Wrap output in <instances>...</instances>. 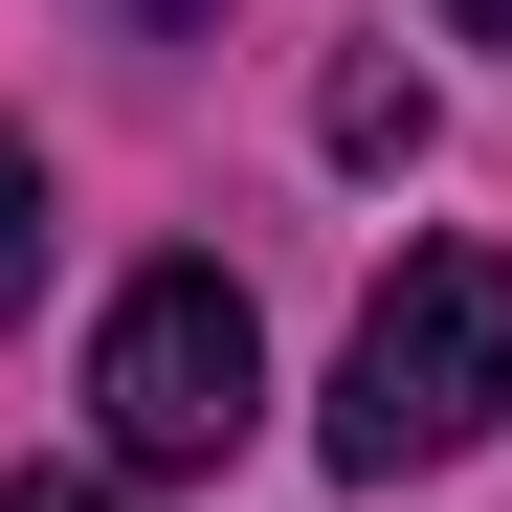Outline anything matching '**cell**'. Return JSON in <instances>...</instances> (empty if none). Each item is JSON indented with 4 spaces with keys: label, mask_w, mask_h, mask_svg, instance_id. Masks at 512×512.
I'll list each match as a JSON object with an SVG mask.
<instances>
[{
    "label": "cell",
    "mask_w": 512,
    "mask_h": 512,
    "mask_svg": "<svg viewBox=\"0 0 512 512\" xmlns=\"http://www.w3.org/2000/svg\"><path fill=\"white\" fill-rule=\"evenodd\" d=\"M512 401V245H423V268L357 312V357H334V468L401 490V468H468Z\"/></svg>",
    "instance_id": "6da1fadb"
},
{
    "label": "cell",
    "mask_w": 512,
    "mask_h": 512,
    "mask_svg": "<svg viewBox=\"0 0 512 512\" xmlns=\"http://www.w3.org/2000/svg\"><path fill=\"white\" fill-rule=\"evenodd\" d=\"M245 401H268V312H245L223 268H134L112 334H90V423H112V468H223Z\"/></svg>",
    "instance_id": "7a4b0ae2"
},
{
    "label": "cell",
    "mask_w": 512,
    "mask_h": 512,
    "mask_svg": "<svg viewBox=\"0 0 512 512\" xmlns=\"http://www.w3.org/2000/svg\"><path fill=\"white\" fill-rule=\"evenodd\" d=\"M334 156H423V90H401V67H334Z\"/></svg>",
    "instance_id": "3957f363"
},
{
    "label": "cell",
    "mask_w": 512,
    "mask_h": 512,
    "mask_svg": "<svg viewBox=\"0 0 512 512\" xmlns=\"http://www.w3.org/2000/svg\"><path fill=\"white\" fill-rule=\"evenodd\" d=\"M23 290H45V156L0 134V312H23Z\"/></svg>",
    "instance_id": "277c9868"
},
{
    "label": "cell",
    "mask_w": 512,
    "mask_h": 512,
    "mask_svg": "<svg viewBox=\"0 0 512 512\" xmlns=\"http://www.w3.org/2000/svg\"><path fill=\"white\" fill-rule=\"evenodd\" d=\"M0 512H134V468H23Z\"/></svg>",
    "instance_id": "5b68a950"
},
{
    "label": "cell",
    "mask_w": 512,
    "mask_h": 512,
    "mask_svg": "<svg viewBox=\"0 0 512 512\" xmlns=\"http://www.w3.org/2000/svg\"><path fill=\"white\" fill-rule=\"evenodd\" d=\"M446 23H468V45H512V0H446Z\"/></svg>",
    "instance_id": "8992f818"
}]
</instances>
